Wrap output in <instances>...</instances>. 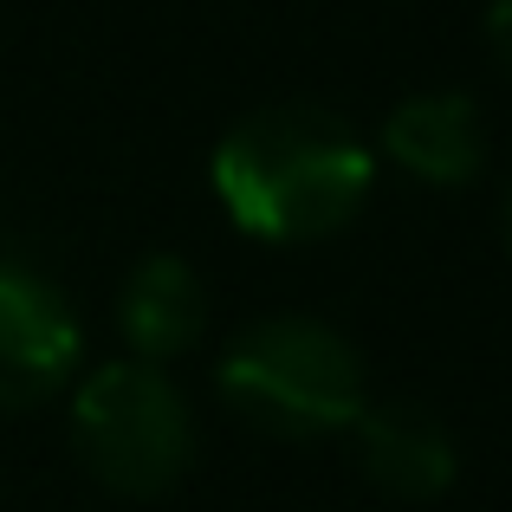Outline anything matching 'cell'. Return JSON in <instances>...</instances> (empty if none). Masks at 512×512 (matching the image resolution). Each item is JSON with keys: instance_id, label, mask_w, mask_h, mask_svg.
<instances>
[{"instance_id": "obj_1", "label": "cell", "mask_w": 512, "mask_h": 512, "mask_svg": "<svg viewBox=\"0 0 512 512\" xmlns=\"http://www.w3.org/2000/svg\"><path fill=\"white\" fill-rule=\"evenodd\" d=\"M227 221L273 247H312L344 234L376 188V150L318 104H266L240 117L208 163Z\"/></svg>"}, {"instance_id": "obj_2", "label": "cell", "mask_w": 512, "mask_h": 512, "mask_svg": "<svg viewBox=\"0 0 512 512\" xmlns=\"http://www.w3.org/2000/svg\"><path fill=\"white\" fill-rule=\"evenodd\" d=\"M214 383H221V402L240 422L273 441H331L370 402L363 357L350 350V338L331 331L325 318H299V312L234 331Z\"/></svg>"}, {"instance_id": "obj_3", "label": "cell", "mask_w": 512, "mask_h": 512, "mask_svg": "<svg viewBox=\"0 0 512 512\" xmlns=\"http://www.w3.org/2000/svg\"><path fill=\"white\" fill-rule=\"evenodd\" d=\"M72 448L104 493L156 500L195 461V415L169 370L117 357L72 383Z\"/></svg>"}, {"instance_id": "obj_4", "label": "cell", "mask_w": 512, "mask_h": 512, "mask_svg": "<svg viewBox=\"0 0 512 512\" xmlns=\"http://www.w3.org/2000/svg\"><path fill=\"white\" fill-rule=\"evenodd\" d=\"M85 331L78 312L33 260L0 253V415H20L72 389Z\"/></svg>"}, {"instance_id": "obj_5", "label": "cell", "mask_w": 512, "mask_h": 512, "mask_svg": "<svg viewBox=\"0 0 512 512\" xmlns=\"http://www.w3.org/2000/svg\"><path fill=\"white\" fill-rule=\"evenodd\" d=\"M357 435V467L383 500L428 506L454 487L461 474V448H454L448 422L422 402H363V415L350 422Z\"/></svg>"}, {"instance_id": "obj_6", "label": "cell", "mask_w": 512, "mask_h": 512, "mask_svg": "<svg viewBox=\"0 0 512 512\" xmlns=\"http://www.w3.org/2000/svg\"><path fill=\"white\" fill-rule=\"evenodd\" d=\"M383 156L428 188H467L487 169V117L467 91H415L383 117Z\"/></svg>"}, {"instance_id": "obj_7", "label": "cell", "mask_w": 512, "mask_h": 512, "mask_svg": "<svg viewBox=\"0 0 512 512\" xmlns=\"http://www.w3.org/2000/svg\"><path fill=\"white\" fill-rule=\"evenodd\" d=\"M208 325V299H201V279L188 260L175 253H150V260L130 266L124 292H117V331L124 350L137 363H175Z\"/></svg>"}, {"instance_id": "obj_8", "label": "cell", "mask_w": 512, "mask_h": 512, "mask_svg": "<svg viewBox=\"0 0 512 512\" xmlns=\"http://www.w3.org/2000/svg\"><path fill=\"white\" fill-rule=\"evenodd\" d=\"M480 33H487L493 65L512 78V0H487V20H480Z\"/></svg>"}, {"instance_id": "obj_9", "label": "cell", "mask_w": 512, "mask_h": 512, "mask_svg": "<svg viewBox=\"0 0 512 512\" xmlns=\"http://www.w3.org/2000/svg\"><path fill=\"white\" fill-rule=\"evenodd\" d=\"M506 247H512V195H506Z\"/></svg>"}]
</instances>
